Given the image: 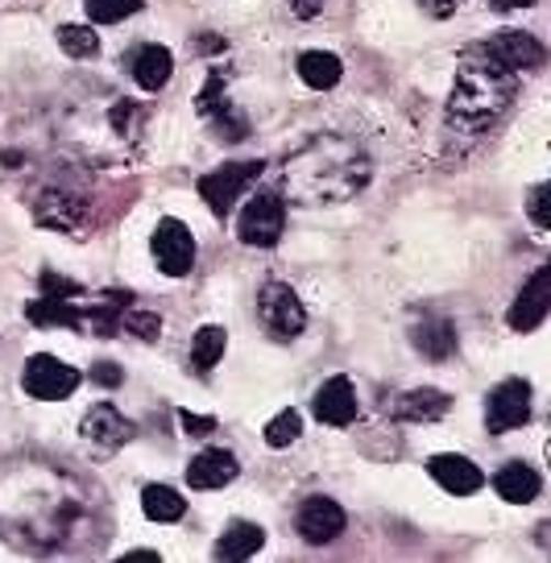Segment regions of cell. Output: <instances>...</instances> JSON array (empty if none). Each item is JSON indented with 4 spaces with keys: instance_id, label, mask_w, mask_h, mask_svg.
I'll return each instance as SVG.
<instances>
[{
    "instance_id": "1",
    "label": "cell",
    "mask_w": 551,
    "mask_h": 563,
    "mask_svg": "<svg viewBox=\"0 0 551 563\" xmlns=\"http://www.w3.org/2000/svg\"><path fill=\"white\" fill-rule=\"evenodd\" d=\"M374 158L356 137L320 133L283 162V195L299 208L349 203L370 187Z\"/></svg>"
},
{
    "instance_id": "2",
    "label": "cell",
    "mask_w": 551,
    "mask_h": 563,
    "mask_svg": "<svg viewBox=\"0 0 551 563\" xmlns=\"http://www.w3.org/2000/svg\"><path fill=\"white\" fill-rule=\"evenodd\" d=\"M518 96V75L502 67L485 46H469L456 63V79H452V96H448L444 137L452 145H469L481 141L494 124L510 112Z\"/></svg>"
},
{
    "instance_id": "3",
    "label": "cell",
    "mask_w": 551,
    "mask_h": 563,
    "mask_svg": "<svg viewBox=\"0 0 551 563\" xmlns=\"http://www.w3.org/2000/svg\"><path fill=\"white\" fill-rule=\"evenodd\" d=\"M262 170H266V162L262 158L224 162V166H216V170H208V175H199L196 191H199V199L208 203V211H212L216 220H224V216L236 208V199L262 178Z\"/></svg>"
},
{
    "instance_id": "4",
    "label": "cell",
    "mask_w": 551,
    "mask_h": 563,
    "mask_svg": "<svg viewBox=\"0 0 551 563\" xmlns=\"http://www.w3.org/2000/svg\"><path fill=\"white\" fill-rule=\"evenodd\" d=\"M283 229H286L283 195H274V191L250 195V203H245L241 220H236V236L253 249H269L283 241Z\"/></svg>"
},
{
    "instance_id": "5",
    "label": "cell",
    "mask_w": 551,
    "mask_h": 563,
    "mask_svg": "<svg viewBox=\"0 0 551 563\" xmlns=\"http://www.w3.org/2000/svg\"><path fill=\"white\" fill-rule=\"evenodd\" d=\"M21 386L37 402H58V398H67V394L79 389V369H71L67 361H58L51 352H37L21 369Z\"/></svg>"
},
{
    "instance_id": "6",
    "label": "cell",
    "mask_w": 551,
    "mask_h": 563,
    "mask_svg": "<svg viewBox=\"0 0 551 563\" xmlns=\"http://www.w3.org/2000/svg\"><path fill=\"white\" fill-rule=\"evenodd\" d=\"M257 316L266 323L269 335L278 340H295L307 328V311H302L299 295L286 286V282H266L262 295H257Z\"/></svg>"
},
{
    "instance_id": "7",
    "label": "cell",
    "mask_w": 551,
    "mask_h": 563,
    "mask_svg": "<svg viewBox=\"0 0 551 563\" xmlns=\"http://www.w3.org/2000/svg\"><path fill=\"white\" fill-rule=\"evenodd\" d=\"M154 257H158V269L166 278L191 274V265H196V236H191V229L183 220H175V216L158 220V229H154Z\"/></svg>"
},
{
    "instance_id": "8",
    "label": "cell",
    "mask_w": 551,
    "mask_h": 563,
    "mask_svg": "<svg viewBox=\"0 0 551 563\" xmlns=\"http://www.w3.org/2000/svg\"><path fill=\"white\" fill-rule=\"evenodd\" d=\"M527 419H531V386H527L522 377L502 382V386L489 394V406H485V427H489L494 435H506V431L522 427Z\"/></svg>"
},
{
    "instance_id": "9",
    "label": "cell",
    "mask_w": 551,
    "mask_h": 563,
    "mask_svg": "<svg viewBox=\"0 0 551 563\" xmlns=\"http://www.w3.org/2000/svg\"><path fill=\"white\" fill-rule=\"evenodd\" d=\"M133 422L117 410L112 402H96L84 415V422H79V435L91 443V448H100V452H112V448H125L129 440H133Z\"/></svg>"
},
{
    "instance_id": "10",
    "label": "cell",
    "mask_w": 551,
    "mask_h": 563,
    "mask_svg": "<svg viewBox=\"0 0 551 563\" xmlns=\"http://www.w3.org/2000/svg\"><path fill=\"white\" fill-rule=\"evenodd\" d=\"M485 51L498 58L502 67H510L518 75V70H539L543 67V46H539V37L522 34V30H498V34L489 37V42H481Z\"/></svg>"
},
{
    "instance_id": "11",
    "label": "cell",
    "mask_w": 551,
    "mask_h": 563,
    "mask_svg": "<svg viewBox=\"0 0 551 563\" xmlns=\"http://www.w3.org/2000/svg\"><path fill=\"white\" fill-rule=\"evenodd\" d=\"M344 510H340L332 497H307L299 506V534L307 539V543H332V539H340L344 534Z\"/></svg>"
},
{
    "instance_id": "12",
    "label": "cell",
    "mask_w": 551,
    "mask_h": 563,
    "mask_svg": "<svg viewBox=\"0 0 551 563\" xmlns=\"http://www.w3.org/2000/svg\"><path fill=\"white\" fill-rule=\"evenodd\" d=\"M427 473L440 489L456 493V497H469L485 485V473L469 456H456V452H444V456H431L427 460Z\"/></svg>"
},
{
    "instance_id": "13",
    "label": "cell",
    "mask_w": 551,
    "mask_h": 563,
    "mask_svg": "<svg viewBox=\"0 0 551 563\" xmlns=\"http://www.w3.org/2000/svg\"><path fill=\"white\" fill-rule=\"evenodd\" d=\"M548 265H539L531 274V282L518 290L515 307H510V316H506V323L515 328V332H535L543 319H548Z\"/></svg>"
},
{
    "instance_id": "14",
    "label": "cell",
    "mask_w": 551,
    "mask_h": 563,
    "mask_svg": "<svg viewBox=\"0 0 551 563\" xmlns=\"http://www.w3.org/2000/svg\"><path fill=\"white\" fill-rule=\"evenodd\" d=\"M316 419L328 422V427H349V422L356 419V389L344 373L328 377V382L316 389Z\"/></svg>"
},
{
    "instance_id": "15",
    "label": "cell",
    "mask_w": 551,
    "mask_h": 563,
    "mask_svg": "<svg viewBox=\"0 0 551 563\" xmlns=\"http://www.w3.org/2000/svg\"><path fill=\"white\" fill-rule=\"evenodd\" d=\"M236 473H241V464H236L232 452L208 448V452H199V456L187 464V485H191V489H224V485L236 481Z\"/></svg>"
},
{
    "instance_id": "16",
    "label": "cell",
    "mask_w": 551,
    "mask_h": 563,
    "mask_svg": "<svg viewBox=\"0 0 551 563\" xmlns=\"http://www.w3.org/2000/svg\"><path fill=\"white\" fill-rule=\"evenodd\" d=\"M448 406H452V398H448L444 389H410V394H403L398 402H394V419L403 422H436L448 415Z\"/></svg>"
},
{
    "instance_id": "17",
    "label": "cell",
    "mask_w": 551,
    "mask_h": 563,
    "mask_svg": "<svg viewBox=\"0 0 551 563\" xmlns=\"http://www.w3.org/2000/svg\"><path fill=\"white\" fill-rule=\"evenodd\" d=\"M410 344L423 352L427 361H448L456 352V328L444 316H423V323L410 332Z\"/></svg>"
},
{
    "instance_id": "18",
    "label": "cell",
    "mask_w": 551,
    "mask_h": 563,
    "mask_svg": "<svg viewBox=\"0 0 551 563\" xmlns=\"http://www.w3.org/2000/svg\"><path fill=\"white\" fill-rule=\"evenodd\" d=\"M539 473H535L531 464H522V460H510L506 468H498V476H494V489H498L502 501H515V506H527V501H535L539 497Z\"/></svg>"
},
{
    "instance_id": "19",
    "label": "cell",
    "mask_w": 551,
    "mask_h": 563,
    "mask_svg": "<svg viewBox=\"0 0 551 563\" xmlns=\"http://www.w3.org/2000/svg\"><path fill=\"white\" fill-rule=\"evenodd\" d=\"M170 70H175V54L166 51V46H142L137 58H133V79L145 91L166 88L170 84Z\"/></svg>"
},
{
    "instance_id": "20",
    "label": "cell",
    "mask_w": 551,
    "mask_h": 563,
    "mask_svg": "<svg viewBox=\"0 0 551 563\" xmlns=\"http://www.w3.org/2000/svg\"><path fill=\"white\" fill-rule=\"evenodd\" d=\"M266 547V530L257 527V522H232L229 530H224V539L216 543V560H250V555H257Z\"/></svg>"
},
{
    "instance_id": "21",
    "label": "cell",
    "mask_w": 551,
    "mask_h": 563,
    "mask_svg": "<svg viewBox=\"0 0 551 563\" xmlns=\"http://www.w3.org/2000/svg\"><path fill=\"white\" fill-rule=\"evenodd\" d=\"M340 75H344V63H340L337 54H328V51H307V54H299V79L311 91L337 88Z\"/></svg>"
},
{
    "instance_id": "22",
    "label": "cell",
    "mask_w": 551,
    "mask_h": 563,
    "mask_svg": "<svg viewBox=\"0 0 551 563\" xmlns=\"http://www.w3.org/2000/svg\"><path fill=\"white\" fill-rule=\"evenodd\" d=\"M25 319L37 328H79V299H51L42 295L37 302L25 307Z\"/></svg>"
},
{
    "instance_id": "23",
    "label": "cell",
    "mask_w": 551,
    "mask_h": 563,
    "mask_svg": "<svg viewBox=\"0 0 551 563\" xmlns=\"http://www.w3.org/2000/svg\"><path fill=\"white\" fill-rule=\"evenodd\" d=\"M224 349H229V332L224 328H199L196 332V344H191V369L196 373H212L220 361H224Z\"/></svg>"
},
{
    "instance_id": "24",
    "label": "cell",
    "mask_w": 551,
    "mask_h": 563,
    "mask_svg": "<svg viewBox=\"0 0 551 563\" xmlns=\"http://www.w3.org/2000/svg\"><path fill=\"white\" fill-rule=\"evenodd\" d=\"M142 510L150 522H178V518L187 514V501H183L178 489H170V485H145Z\"/></svg>"
},
{
    "instance_id": "25",
    "label": "cell",
    "mask_w": 551,
    "mask_h": 563,
    "mask_svg": "<svg viewBox=\"0 0 551 563\" xmlns=\"http://www.w3.org/2000/svg\"><path fill=\"white\" fill-rule=\"evenodd\" d=\"M58 46L71 54V58H96L100 54V37L91 25H58Z\"/></svg>"
},
{
    "instance_id": "26",
    "label": "cell",
    "mask_w": 551,
    "mask_h": 563,
    "mask_svg": "<svg viewBox=\"0 0 551 563\" xmlns=\"http://www.w3.org/2000/svg\"><path fill=\"white\" fill-rule=\"evenodd\" d=\"M91 25H117L142 9V0H84Z\"/></svg>"
},
{
    "instance_id": "27",
    "label": "cell",
    "mask_w": 551,
    "mask_h": 563,
    "mask_svg": "<svg viewBox=\"0 0 551 563\" xmlns=\"http://www.w3.org/2000/svg\"><path fill=\"white\" fill-rule=\"evenodd\" d=\"M299 435H302V415H299V410H278V415L266 422V443H269V448H290Z\"/></svg>"
},
{
    "instance_id": "28",
    "label": "cell",
    "mask_w": 551,
    "mask_h": 563,
    "mask_svg": "<svg viewBox=\"0 0 551 563\" xmlns=\"http://www.w3.org/2000/svg\"><path fill=\"white\" fill-rule=\"evenodd\" d=\"M121 328H125V332H133V335H142V340H158L162 316H158V311H137V307H125Z\"/></svg>"
},
{
    "instance_id": "29",
    "label": "cell",
    "mask_w": 551,
    "mask_h": 563,
    "mask_svg": "<svg viewBox=\"0 0 551 563\" xmlns=\"http://www.w3.org/2000/svg\"><path fill=\"white\" fill-rule=\"evenodd\" d=\"M42 295H51V299H84V286H75V282L58 278V274H42Z\"/></svg>"
},
{
    "instance_id": "30",
    "label": "cell",
    "mask_w": 551,
    "mask_h": 563,
    "mask_svg": "<svg viewBox=\"0 0 551 563\" xmlns=\"http://www.w3.org/2000/svg\"><path fill=\"white\" fill-rule=\"evenodd\" d=\"M178 422H183V431H187V435H196V440H203V435H212V431H216L212 415H191V410H178Z\"/></svg>"
},
{
    "instance_id": "31",
    "label": "cell",
    "mask_w": 551,
    "mask_h": 563,
    "mask_svg": "<svg viewBox=\"0 0 551 563\" xmlns=\"http://www.w3.org/2000/svg\"><path fill=\"white\" fill-rule=\"evenodd\" d=\"M527 211H531V220L543 232L551 229V220H548V183H539V187L531 191V203H527Z\"/></svg>"
},
{
    "instance_id": "32",
    "label": "cell",
    "mask_w": 551,
    "mask_h": 563,
    "mask_svg": "<svg viewBox=\"0 0 551 563\" xmlns=\"http://www.w3.org/2000/svg\"><path fill=\"white\" fill-rule=\"evenodd\" d=\"M91 377H96V382H100V386H121V382H125V373L117 369V365H112V361H100V365H96V369H91Z\"/></svg>"
},
{
    "instance_id": "33",
    "label": "cell",
    "mask_w": 551,
    "mask_h": 563,
    "mask_svg": "<svg viewBox=\"0 0 551 563\" xmlns=\"http://www.w3.org/2000/svg\"><path fill=\"white\" fill-rule=\"evenodd\" d=\"M323 4H328V0H295V13H299V18L307 21V18H316Z\"/></svg>"
},
{
    "instance_id": "34",
    "label": "cell",
    "mask_w": 551,
    "mask_h": 563,
    "mask_svg": "<svg viewBox=\"0 0 551 563\" xmlns=\"http://www.w3.org/2000/svg\"><path fill=\"white\" fill-rule=\"evenodd\" d=\"M494 9H527V4H535V0H489Z\"/></svg>"
}]
</instances>
